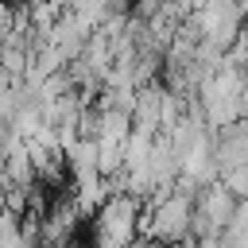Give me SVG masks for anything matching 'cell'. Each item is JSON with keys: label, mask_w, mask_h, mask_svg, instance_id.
I'll list each match as a JSON object with an SVG mask.
<instances>
[{"label": "cell", "mask_w": 248, "mask_h": 248, "mask_svg": "<svg viewBox=\"0 0 248 248\" xmlns=\"http://www.w3.org/2000/svg\"><path fill=\"white\" fill-rule=\"evenodd\" d=\"M140 209L143 202L112 190L89 217H93V248H132L140 240Z\"/></svg>", "instance_id": "1"}]
</instances>
